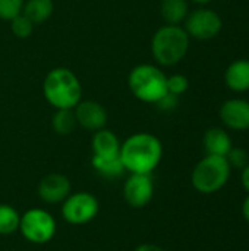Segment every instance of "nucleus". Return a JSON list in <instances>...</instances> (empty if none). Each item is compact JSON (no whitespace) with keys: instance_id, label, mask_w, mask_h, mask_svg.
<instances>
[{"instance_id":"obj_12","label":"nucleus","mask_w":249,"mask_h":251,"mask_svg":"<svg viewBox=\"0 0 249 251\" xmlns=\"http://www.w3.org/2000/svg\"><path fill=\"white\" fill-rule=\"evenodd\" d=\"M73 113L76 124L92 132L103 129L107 124L106 109L94 100H81L73 109Z\"/></svg>"},{"instance_id":"obj_6","label":"nucleus","mask_w":249,"mask_h":251,"mask_svg":"<svg viewBox=\"0 0 249 251\" xmlns=\"http://www.w3.org/2000/svg\"><path fill=\"white\" fill-rule=\"evenodd\" d=\"M57 231L54 216L40 207H34L21 215L19 232L31 244L43 246L50 243Z\"/></svg>"},{"instance_id":"obj_5","label":"nucleus","mask_w":249,"mask_h":251,"mask_svg":"<svg viewBox=\"0 0 249 251\" xmlns=\"http://www.w3.org/2000/svg\"><path fill=\"white\" fill-rule=\"evenodd\" d=\"M230 165L223 156L205 154L191 174L192 187L201 194H214L220 191L230 178Z\"/></svg>"},{"instance_id":"obj_18","label":"nucleus","mask_w":249,"mask_h":251,"mask_svg":"<svg viewBox=\"0 0 249 251\" xmlns=\"http://www.w3.org/2000/svg\"><path fill=\"white\" fill-rule=\"evenodd\" d=\"M91 165L100 175H103L106 178H117L125 172L120 156H117V157H95V156H92Z\"/></svg>"},{"instance_id":"obj_3","label":"nucleus","mask_w":249,"mask_h":251,"mask_svg":"<svg viewBox=\"0 0 249 251\" xmlns=\"http://www.w3.org/2000/svg\"><path fill=\"white\" fill-rule=\"evenodd\" d=\"M191 37L181 25L160 26L151 40V51L157 63L163 66H173L179 63L189 50Z\"/></svg>"},{"instance_id":"obj_26","label":"nucleus","mask_w":249,"mask_h":251,"mask_svg":"<svg viewBox=\"0 0 249 251\" xmlns=\"http://www.w3.org/2000/svg\"><path fill=\"white\" fill-rule=\"evenodd\" d=\"M241 184L244 190L249 194V163L244 169H241Z\"/></svg>"},{"instance_id":"obj_8","label":"nucleus","mask_w":249,"mask_h":251,"mask_svg":"<svg viewBox=\"0 0 249 251\" xmlns=\"http://www.w3.org/2000/svg\"><path fill=\"white\" fill-rule=\"evenodd\" d=\"M185 22V31L191 38L207 41L217 37L223 28V21L217 12L208 7H198L188 13Z\"/></svg>"},{"instance_id":"obj_2","label":"nucleus","mask_w":249,"mask_h":251,"mask_svg":"<svg viewBox=\"0 0 249 251\" xmlns=\"http://www.w3.org/2000/svg\"><path fill=\"white\" fill-rule=\"evenodd\" d=\"M43 94L56 110L75 109L82 100V85L70 69L54 68L44 78Z\"/></svg>"},{"instance_id":"obj_25","label":"nucleus","mask_w":249,"mask_h":251,"mask_svg":"<svg viewBox=\"0 0 249 251\" xmlns=\"http://www.w3.org/2000/svg\"><path fill=\"white\" fill-rule=\"evenodd\" d=\"M157 107L160 110H164V112H170V110H175L179 104V97L172 94V93H167L166 96H163L157 103Z\"/></svg>"},{"instance_id":"obj_21","label":"nucleus","mask_w":249,"mask_h":251,"mask_svg":"<svg viewBox=\"0 0 249 251\" xmlns=\"http://www.w3.org/2000/svg\"><path fill=\"white\" fill-rule=\"evenodd\" d=\"M10 29L18 38H28L34 31V24L23 13H21L10 21Z\"/></svg>"},{"instance_id":"obj_15","label":"nucleus","mask_w":249,"mask_h":251,"mask_svg":"<svg viewBox=\"0 0 249 251\" xmlns=\"http://www.w3.org/2000/svg\"><path fill=\"white\" fill-rule=\"evenodd\" d=\"M203 146L207 154L211 156H223L226 157V154L230 151L232 146V138L227 134L226 129L222 128H210L205 131L204 137H203Z\"/></svg>"},{"instance_id":"obj_22","label":"nucleus","mask_w":249,"mask_h":251,"mask_svg":"<svg viewBox=\"0 0 249 251\" xmlns=\"http://www.w3.org/2000/svg\"><path fill=\"white\" fill-rule=\"evenodd\" d=\"M25 0H0V18L12 21L15 16L22 13Z\"/></svg>"},{"instance_id":"obj_27","label":"nucleus","mask_w":249,"mask_h":251,"mask_svg":"<svg viewBox=\"0 0 249 251\" xmlns=\"http://www.w3.org/2000/svg\"><path fill=\"white\" fill-rule=\"evenodd\" d=\"M134 251H166L163 247L157 246V244H151V243H145V244H139Z\"/></svg>"},{"instance_id":"obj_7","label":"nucleus","mask_w":249,"mask_h":251,"mask_svg":"<svg viewBox=\"0 0 249 251\" xmlns=\"http://www.w3.org/2000/svg\"><path fill=\"white\" fill-rule=\"evenodd\" d=\"M100 210L97 197L88 191L70 193L60 206V213L65 222L69 225H87L92 222Z\"/></svg>"},{"instance_id":"obj_10","label":"nucleus","mask_w":249,"mask_h":251,"mask_svg":"<svg viewBox=\"0 0 249 251\" xmlns=\"http://www.w3.org/2000/svg\"><path fill=\"white\" fill-rule=\"evenodd\" d=\"M38 197L45 204H62L65 199L72 193V184L63 174H48L38 182Z\"/></svg>"},{"instance_id":"obj_19","label":"nucleus","mask_w":249,"mask_h":251,"mask_svg":"<svg viewBox=\"0 0 249 251\" xmlns=\"http://www.w3.org/2000/svg\"><path fill=\"white\" fill-rule=\"evenodd\" d=\"M21 215L19 212L6 203H0V235H12L19 231Z\"/></svg>"},{"instance_id":"obj_20","label":"nucleus","mask_w":249,"mask_h":251,"mask_svg":"<svg viewBox=\"0 0 249 251\" xmlns=\"http://www.w3.org/2000/svg\"><path fill=\"white\" fill-rule=\"evenodd\" d=\"M76 118L73 113V109H62V110H56V113L53 115L51 119V126L54 129L56 134L59 135H68L70 134L75 126H76Z\"/></svg>"},{"instance_id":"obj_24","label":"nucleus","mask_w":249,"mask_h":251,"mask_svg":"<svg viewBox=\"0 0 249 251\" xmlns=\"http://www.w3.org/2000/svg\"><path fill=\"white\" fill-rule=\"evenodd\" d=\"M226 160L229 162L230 168L235 169H244L249 163V156L247 150L239 147H232L230 151L226 154Z\"/></svg>"},{"instance_id":"obj_9","label":"nucleus","mask_w":249,"mask_h":251,"mask_svg":"<svg viewBox=\"0 0 249 251\" xmlns=\"http://www.w3.org/2000/svg\"><path fill=\"white\" fill-rule=\"evenodd\" d=\"M154 197V182L151 175L131 174L123 185V199L132 209H142Z\"/></svg>"},{"instance_id":"obj_23","label":"nucleus","mask_w":249,"mask_h":251,"mask_svg":"<svg viewBox=\"0 0 249 251\" xmlns=\"http://www.w3.org/2000/svg\"><path fill=\"white\" fill-rule=\"evenodd\" d=\"M189 81L182 74H175L172 76H167V93H172L175 96H182L188 91Z\"/></svg>"},{"instance_id":"obj_29","label":"nucleus","mask_w":249,"mask_h":251,"mask_svg":"<svg viewBox=\"0 0 249 251\" xmlns=\"http://www.w3.org/2000/svg\"><path fill=\"white\" fill-rule=\"evenodd\" d=\"M195 4H200V6H205V4H208L211 0H192Z\"/></svg>"},{"instance_id":"obj_14","label":"nucleus","mask_w":249,"mask_h":251,"mask_svg":"<svg viewBox=\"0 0 249 251\" xmlns=\"http://www.w3.org/2000/svg\"><path fill=\"white\" fill-rule=\"evenodd\" d=\"M225 84L235 93H245L249 90V60H233L225 71Z\"/></svg>"},{"instance_id":"obj_11","label":"nucleus","mask_w":249,"mask_h":251,"mask_svg":"<svg viewBox=\"0 0 249 251\" xmlns=\"http://www.w3.org/2000/svg\"><path fill=\"white\" fill-rule=\"evenodd\" d=\"M223 125L233 131L249 129V101L245 99H229L219 110Z\"/></svg>"},{"instance_id":"obj_1","label":"nucleus","mask_w":249,"mask_h":251,"mask_svg":"<svg viewBox=\"0 0 249 251\" xmlns=\"http://www.w3.org/2000/svg\"><path fill=\"white\" fill-rule=\"evenodd\" d=\"M120 160L131 174L151 175L163 159V144L150 132H136L120 144Z\"/></svg>"},{"instance_id":"obj_16","label":"nucleus","mask_w":249,"mask_h":251,"mask_svg":"<svg viewBox=\"0 0 249 251\" xmlns=\"http://www.w3.org/2000/svg\"><path fill=\"white\" fill-rule=\"evenodd\" d=\"M54 10L53 0H26L22 13L35 25L44 24Z\"/></svg>"},{"instance_id":"obj_13","label":"nucleus","mask_w":249,"mask_h":251,"mask_svg":"<svg viewBox=\"0 0 249 251\" xmlns=\"http://www.w3.org/2000/svg\"><path fill=\"white\" fill-rule=\"evenodd\" d=\"M120 141L110 129H98L91 138V150L95 157H117L120 153Z\"/></svg>"},{"instance_id":"obj_17","label":"nucleus","mask_w":249,"mask_h":251,"mask_svg":"<svg viewBox=\"0 0 249 251\" xmlns=\"http://www.w3.org/2000/svg\"><path fill=\"white\" fill-rule=\"evenodd\" d=\"M160 12L166 24L179 25L186 19L189 13L188 1L186 0H163L160 4Z\"/></svg>"},{"instance_id":"obj_28","label":"nucleus","mask_w":249,"mask_h":251,"mask_svg":"<svg viewBox=\"0 0 249 251\" xmlns=\"http://www.w3.org/2000/svg\"><path fill=\"white\" fill-rule=\"evenodd\" d=\"M242 215H244L245 221L249 224V194L248 197L244 200V204H242Z\"/></svg>"},{"instance_id":"obj_4","label":"nucleus","mask_w":249,"mask_h":251,"mask_svg":"<svg viewBox=\"0 0 249 251\" xmlns=\"http://www.w3.org/2000/svg\"><path fill=\"white\" fill-rule=\"evenodd\" d=\"M128 84L132 94L144 103L156 104L167 94V76L160 68L150 63L135 66L128 76Z\"/></svg>"}]
</instances>
